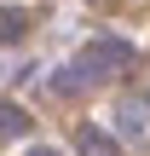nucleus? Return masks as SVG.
<instances>
[{"label": "nucleus", "instance_id": "nucleus-1", "mask_svg": "<svg viewBox=\"0 0 150 156\" xmlns=\"http://www.w3.org/2000/svg\"><path fill=\"white\" fill-rule=\"evenodd\" d=\"M17 133H23V110L0 104V139H17Z\"/></svg>", "mask_w": 150, "mask_h": 156}, {"label": "nucleus", "instance_id": "nucleus-3", "mask_svg": "<svg viewBox=\"0 0 150 156\" xmlns=\"http://www.w3.org/2000/svg\"><path fill=\"white\" fill-rule=\"evenodd\" d=\"M81 151L87 156H116V145H110L104 133H81Z\"/></svg>", "mask_w": 150, "mask_h": 156}, {"label": "nucleus", "instance_id": "nucleus-2", "mask_svg": "<svg viewBox=\"0 0 150 156\" xmlns=\"http://www.w3.org/2000/svg\"><path fill=\"white\" fill-rule=\"evenodd\" d=\"M17 29H23V12L17 6H0V41H12Z\"/></svg>", "mask_w": 150, "mask_h": 156}, {"label": "nucleus", "instance_id": "nucleus-4", "mask_svg": "<svg viewBox=\"0 0 150 156\" xmlns=\"http://www.w3.org/2000/svg\"><path fill=\"white\" fill-rule=\"evenodd\" d=\"M29 156H58V151H46V145H35V151H29Z\"/></svg>", "mask_w": 150, "mask_h": 156}]
</instances>
